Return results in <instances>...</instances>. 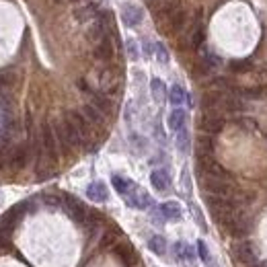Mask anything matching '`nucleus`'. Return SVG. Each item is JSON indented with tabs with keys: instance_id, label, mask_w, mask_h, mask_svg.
Masks as SVG:
<instances>
[{
	"instance_id": "f257e3e1",
	"label": "nucleus",
	"mask_w": 267,
	"mask_h": 267,
	"mask_svg": "<svg viewBox=\"0 0 267 267\" xmlns=\"http://www.w3.org/2000/svg\"><path fill=\"white\" fill-rule=\"evenodd\" d=\"M62 199H64V208H66V212H68V216L76 222V224L84 226V222L88 218V210L84 208V204L74 195H62Z\"/></svg>"
},
{
	"instance_id": "49530a36",
	"label": "nucleus",
	"mask_w": 267,
	"mask_h": 267,
	"mask_svg": "<svg viewBox=\"0 0 267 267\" xmlns=\"http://www.w3.org/2000/svg\"><path fill=\"white\" fill-rule=\"evenodd\" d=\"M56 3H64V0H56Z\"/></svg>"
},
{
	"instance_id": "a18cd8bd",
	"label": "nucleus",
	"mask_w": 267,
	"mask_h": 267,
	"mask_svg": "<svg viewBox=\"0 0 267 267\" xmlns=\"http://www.w3.org/2000/svg\"><path fill=\"white\" fill-rule=\"evenodd\" d=\"M146 3H148V5H150V3H154V0H146Z\"/></svg>"
},
{
	"instance_id": "a878e982",
	"label": "nucleus",
	"mask_w": 267,
	"mask_h": 267,
	"mask_svg": "<svg viewBox=\"0 0 267 267\" xmlns=\"http://www.w3.org/2000/svg\"><path fill=\"white\" fill-rule=\"evenodd\" d=\"M185 21H187L185 11H183V9H177V11L167 19V23H169V29L177 33V31H181V29L185 27Z\"/></svg>"
},
{
	"instance_id": "dca6fc26",
	"label": "nucleus",
	"mask_w": 267,
	"mask_h": 267,
	"mask_svg": "<svg viewBox=\"0 0 267 267\" xmlns=\"http://www.w3.org/2000/svg\"><path fill=\"white\" fill-rule=\"evenodd\" d=\"M125 202H127V206L136 208V210H146V208H150L152 199L144 189H136L129 197H125Z\"/></svg>"
},
{
	"instance_id": "412c9836",
	"label": "nucleus",
	"mask_w": 267,
	"mask_h": 267,
	"mask_svg": "<svg viewBox=\"0 0 267 267\" xmlns=\"http://www.w3.org/2000/svg\"><path fill=\"white\" fill-rule=\"evenodd\" d=\"M185 121H187V113L183 109H173L171 113H169V127L173 129V131H181L183 127H185Z\"/></svg>"
},
{
	"instance_id": "37998d69",
	"label": "nucleus",
	"mask_w": 267,
	"mask_h": 267,
	"mask_svg": "<svg viewBox=\"0 0 267 267\" xmlns=\"http://www.w3.org/2000/svg\"><path fill=\"white\" fill-rule=\"evenodd\" d=\"M9 236H11V234L0 232V249H3V247H7V244H9Z\"/></svg>"
},
{
	"instance_id": "4be33fe9",
	"label": "nucleus",
	"mask_w": 267,
	"mask_h": 267,
	"mask_svg": "<svg viewBox=\"0 0 267 267\" xmlns=\"http://www.w3.org/2000/svg\"><path fill=\"white\" fill-rule=\"evenodd\" d=\"M236 95L247 97V99H265L267 97V86L265 84H257V86H238Z\"/></svg>"
},
{
	"instance_id": "7ed1b4c3",
	"label": "nucleus",
	"mask_w": 267,
	"mask_h": 267,
	"mask_svg": "<svg viewBox=\"0 0 267 267\" xmlns=\"http://www.w3.org/2000/svg\"><path fill=\"white\" fill-rule=\"evenodd\" d=\"M31 157H33V148H31V144H23V146H17V148H13V152H11V163H9V169H11L13 173L23 171V169L29 165Z\"/></svg>"
},
{
	"instance_id": "de8ad7c7",
	"label": "nucleus",
	"mask_w": 267,
	"mask_h": 267,
	"mask_svg": "<svg viewBox=\"0 0 267 267\" xmlns=\"http://www.w3.org/2000/svg\"><path fill=\"white\" fill-rule=\"evenodd\" d=\"M72 3H76V0H72Z\"/></svg>"
},
{
	"instance_id": "c756f323",
	"label": "nucleus",
	"mask_w": 267,
	"mask_h": 267,
	"mask_svg": "<svg viewBox=\"0 0 267 267\" xmlns=\"http://www.w3.org/2000/svg\"><path fill=\"white\" fill-rule=\"evenodd\" d=\"M148 249H150L154 255H165V253H167V240H165L163 236H159V234H154V236H150V240H148Z\"/></svg>"
},
{
	"instance_id": "bb28decb",
	"label": "nucleus",
	"mask_w": 267,
	"mask_h": 267,
	"mask_svg": "<svg viewBox=\"0 0 267 267\" xmlns=\"http://www.w3.org/2000/svg\"><path fill=\"white\" fill-rule=\"evenodd\" d=\"M161 214H163L167 220H179V218L183 216L181 206L177 204V202H165V204L161 206Z\"/></svg>"
},
{
	"instance_id": "c85d7f7f",
	"label": "nucleus",
	"mask_w": 267,
	"mask_h": 267,
	"mask_svg": "<svg viewBox=\"0 0 267 267\" xmlns=\"http://www.w3.org/2000/svg\"><path fill=\"white\" fill-rule=\"evenodd\" d=\"M150 91H152V99L157 103H163L165 97H167V88H165V82L161 78H152L150 80Z\"/></svg>"
},
{
	"instance_id": "c9c22d12",
	"label": "nucleus",
	"mask_w": 267,
	"mask_h": 267,
	"mask_svg": "<svg viewBox=\"0 0 267 267\" xmlns=\"http://www.w3.org/2000/svg\"><path fill=\"white\" fill-rule=\"evenodd\" d=\"M177 148L181 152H187L189 150V134L185 131V127L179 131V136H177Z\"/></svg>"
},
{
	"instance_id": "cd10ccee",
	"label": "nucleus",
	"mask_w": 267,
	"mask_h": 267,
	"mask_svg": "<svg viewBox=\"0 0 267 267\" xmlns=\"http://www.w3.org/2000/svg\"><path fill=\"white\" fill-rule=\"evenodd\" d=\"M214 152V140L210 138V134H202V136L197 138V157H210Z\"/></svg>"
},
{
	"instance_id": "a211bd4d",
	"label": "nucleus",
	"mask_w": 267,
	"mask_h": 267,
	"mask_svg": "<svg viewBox=\"0 0 267 267\" xmlns=\"http://www.w3.org/2000/svg\"><path fill=\"white\" fill-rule=\"evenodd\" d=\"M86 195H88V199H93V202H97V204L107 202V197H109L107 187H105V183H101V181H95V183L88 185V187H86Z\"/></svg>"
},
{
	"instance_id": "423d86ee",
	"label": "nucleus",
	"mask_w": 267,
	"mask_h": 267,
	"mask_svg": "<svg viewBox=\"0 0 267 267\" xmlns=\"http://www.w3.org/2000/svg\"><path fill=\"white\" fill-rule=\"evenodd\" d=\"M56 171H58V161L50 159L48 154L41 150L37 154V163H35V177L39 181H46V179H50V177L56 175Z\"/></svg>"
},
{
	"instance_id": "20e7f679",
	"label": "nucleus",
	"mask_w": 267,
	"mask_h": 267,
	"mask_svg": "<svg viewBox=\"0 0 267 267\" xmlns=\"http://www.w3.org/2000/svg\"><path fill=\"white\" fill-rule=\"evenodd\" d=\"M224 117H222L218 111H204V115L199 117V129H202L204 134H210V136H214V134H220L222 129H224Z\"/></svg>"
},
{
	"instance_id": "9b49d317",
	"label": "nucleus",
	"mask_w": 267,
	"mask_h": 267,
	"mask_svg": "<svg viewBox=\"0 0 267 267\" xmlns=\"http://www.w3.org/2000/svg\"><path fill=\"white\" fill-rule=\"evenodd\" d=\"M226 232L230 234V236H234V238H244V236H247L249 232H251V220L249 218H244L242 214H238L236 218H234V222H232V224L226 228Z\"/></svg>"
},
{
	"instance_id": "e433bc0d",
	"label": "nucleus",
	"mask_w": 267,
	"mask_h": 267,
	"mask_svg": "<svg viewBox=\"0 0 267 267\" xmlns=\"http://www.w3.org/2000/svg\"><path fill=\"white\" fill-rule=\"evenodd\" d=\"M154 52H157V60L161 64H169V52L163 43H154Z\"/></svg>"
},
{
	"instance_id": "aec40b11",
	"label": "nucleus",
	"mask_w": 267,
	"mask_h": 267,
	"mask_svg": "<svg viewBox=\"0 0 267 267\" xmlns=\"http://www.w3.org/2000/svg\"><path fill=\"white\" fill-rule=\"evenodd\" d=\"M150 183H152V187L157 189V191H167V189H169V183H171L169 173L163 171V169L152 171V173H150Z\"/></svg>"
},
{
	"instance_id": "6e6552de",
	"label": "nucleus",
	"mask_w": 267,
	"mask_h": 267,
	"mask_svg": "<svg viewBox=\"0 0 267 267\" xmlns=\"http://www.w3.org/2000/svg\"><path fill=\"white\" fill-rule=\"evenodd\" d=\"M113 253L117 255V259L121 261V263H125L127 267H134L138 263V255H136V251H134V247L127 242V240H119L115 247H113Z\"/></svg>"
},
{
	"instance_id": "1a4fd4ad",
	"label": "nucleus",
	"mask_w": 267,
	"mask_h": 267,
	"mask_svg": "<svg viewBox=\"0 0 267 267\" xmlns=\"http://www.w3.org/2000/svg\"><path fill=\"white\" fill-rule=\"evenodd\" d=\"M66 119H70L72 123H74V127L80 131V136H82V140L86 142L88 140V136H91V121H88L86 117H84V113L82 111H68V113H66Z\"/></svg>"
},
{
	"instance_id": "393cba45",
	"label": "nucleus",
	"mask_w": 267,
	"mask_h": 267,
	"mask_svg": "<svg viewBox=\"0 0 267 267\" xmlns=\"http://www.w3.org/2000/svg\"><path fill=\"white\" fill-rule=\"evenodd\" d=\"M224 111H230V113H240V111H244L242 97L236 95V93H226V99H224Z\"/></svg>"
},
{
	"instance_id": "72a5a7b5",
	"label": "nucleus",
	"mask_w": 267,
	"mask_h": 267,
	"mask_svg": "<svg viewBox=\"0 0 267 267\" xmlns=\"http://www.w3.org/2000/svg\"><path fill=\"white\" fill-rule=\"evenodd\" d=\"M204 39H206L204 29H202V27H197V29L191 33V37H189V46H191V48H199V46L204 43Z\"/></svg>"
},
{
	"instance_id": "6ab92c4d",
	"label": "nucleus",
	"mask_w": 267,
	"mask_h": 267,
	"mask_svg": "<svg viewBox=\"0 0 267 267\" xmlns=\"http://www.w3.org/2000/svg\"><path fill=\"white\" fill-rule=\"evenodd\" d=\"M82 113H84V117H86L88 121H91L93 127H101V125H105V117H107V115H103L95 105L86 103V105L82 107Z\"/></svg>"
},
{
	"instance_id": "c03bdc74",
	"label": "nucleus",
	"mask_w": 267,
	"mask_h": 267,
	"mask_svg": "<svg viewBox=\"0 0 267 267\" xmlns=\"http://www.w3.org/2000/svg\"><path fill=\"white\" fill-rule=\"evenodd\" d=\"M251 267H267V261H257V263H253Z\"/></svg>"
},
{
	"instance_id": "9d476101",
	"label": "nucleus",
	"mask_w": 267,
	"mask_h": 267,
	"mask_svg": "<svg viewBox=\"0 0 267 267\" xmlns=\"http://www.w3.org/2000/svg\"><path fill=\"white\" fill-rule=\"evenodd\" d=\"M224 99H226L224 91H210L202 97V107L204 111H220L224 109Z\"/></svg>"
},
{
	"instance_id": "b1692460",
	"label": "nucleus",
	"mask_w": 267,
	"mask_h": 267,
	"mask_svg": "<svg viewBox=\"0 0 267 267\" xmlns=\"http://www.w3.org/2000/svg\"><path fill=\"white\" fill-rule=\"evenodd\" d=\"M97 15H99V13H97V5H95V3H88V5H84V7L74 9V17L80 21V23H88V21H93Z\"/></svg>"
},
{
	"instance_id": "79ce46f5",
	"label": "nucleus",
	"mask_w": 267,
	"mask_h": 267,
	"mask_svg": "<svg viewBox=\"0 0 267 267\" xmlns=\"http://www.w3.org/2000/svg\"><path fill=\"white\" fill-rule=\"evenodd\" d=\"M127 52H129V58H131V60L138 58V48H136V43H134L131 39L127 41Z\"/></svg>"
},
{
	"instance_id": "f704fd0d",
	"label": "nucleus",
	"mask_w": 267,
	"mask_h": 267,
	"mask_svg": "<svg viewBox=\"0 0 267 267\" xmlns=\"http://www.w3.org/2000/svg\"><path fill=\"white\" fill-rule=\"evenodd\" d=\"M15 82H17L15 72H11V70H3V72H0V86H3V88H11Z\"/></svg>"
},
{
	"instance_id": "2eb2a0df",
	"label": "nucleus",
	"mask_w": 267,
	"mask_h": 267,
	"mask_svg": "<svg viewBox=\"0 0 267 267\" xmlns=\"http://www.w3.org/2000/svg\"><path fill=\"white\" fill-rule=\"evenodd\" d=\"M119 86V72L117 70H103L101 74V88L103 93H115Z\"/></svg>"
},
{
	"instance_id": "f8f14e48",
	"label": "nucleus",
	"mask_w": 267,
	"mask_h": 267,
	"mask_svg": "<svg viewBox=\"0 0 267 267\" xmlns=\"http://www.w3.org/2000/svg\"><path fill=\"white\" fill-rule=\"evenodd\" d=\"M121 19H123V23H125L127 27H136V25L142 23L144 11H142L140 7H136V5L127 3V5L123 7V11H121Z\"/></svg>"
},
{
	"instance_id": "58836bf2",
	"label": "nucleus",
	"mask_w": 267,
	"mask_h": 267,
	"mask_svg": "<svg viewBox=\"0 0 267 267\" xmlns=\"http://www.w3.org/2000/svg\"><path fill=\"white\" fill-rule=\"evenodd\" d=\"M197 251H199V257H202L204 263H210V261H212L210 251H208V247H206V242H204V240H197Z\"/></svg>"
},
{
	"instance_id": "ea45409f",
	"label": "nucleus",
	"mask_w": 267,
	"mask_h": 267,
	"mask_svg": "<svg viewBox=\"0 0 267 267\" xmlns=\"http://www.w3.org/2000/svg\"><path fill=\"white\" fill-rule=\"evenodd\" d=\"M11 152H13V148H11V150H9V148H3V150H0V171L9 167V163H11Z\"/></svg>"
},
{
	"instance_id": "4c0bfd02",
	"label": "nucleus",
	"mask_w": 267,
	"mask_h": 267,
	"mask_svg": "<svg viewBox=\"0 0 267 267\" xmlns=\"http://www.w3.org/2000/svg\"><path fill=\"white\" fill-rule=\"evenodd\" d=\"M43 202H46L50 208H58L60 204H64V199L60 195H54V193H46L43 195Z\"/></svg>"
},
{
	"instance_id": "39448f33",
	"label": "nucleus",
	"mask_w": 267,
	"mask_h": 267,
	"mask_svg": "<svg viewBox=\"0 0 267 267\" xmlns=\"http://www.w3.org/2000/svg\"><path fill=\"white\" fill-rule=\"evenodd\" d=\"M232 257L236 259V263H240L242 267H251L253 263H257V255L255 249L249 240H238L232 247Z\"/></svg>"
},
{
	"instance_id": "a19ab883",
	"label": "nucleus",
	"mask_w": 267,
	"mask_h": 267,
	"mask_svg": "<svg viewBox=\"0 0 267 267\" xmlns=\"http://www.w3.org/2000/svg\"><path fill=\"white\" fill-rule=\"evenodd\" d=\"M117 236H119V232H117L115 228H111V230L103 236V247H109V244H113V242L117 240Z\"/></svg>"
},
{
	"instance_id": "ddd939ff",
	"label": "nucleus",
	"mask_w": 267,
	"mask_h": 267,
	"mask_svg": "<svg viewBox=\"0 0 267 267\" xmlns=\"http://www.w3.org/2000/svg\"><path fill=\"white\" fill-rule=\"evenodd\" d=\"M115 50H113V41L107 37H103L101 41H97V46H95V58L99 62H111V58H113Z\"/></svg>"
},
{
	"instance_id": "7c9ffc66",
	"label": "nucleus",
	"mask_w": 267,
	"mask_h": 267,
	"mask_svg": "<svg viewBox=\"0 0 267 267\" xmlns=\"http://www.w3.org/2000/svg\"><path fill=\"white\" fill-rule=\"evenodd\" d=\"M169 101H171L173 105H181L183 101H187V95H185V91H183L179 84H173V86H171V91H169Z\"/></svg>"
},
{
	"instance_id": "2f4dec72",
	"label": "nucleus",
	"mask_w": 267,
	"mask_h": 267,
	"mask_svg": "<svg viewBox=\"0 0 267 267\" xmlns=\"http://www.w3.org/2000/svg\"><path fill=\"white\" fill-rule=\"evenodd\" d=\"M230 70L232 72H251L253 64L249 60H234V62H230Z\"/></svg>"
},
{
	"instance_id": "5701e85b",
	"label": "nucleus",
	"mask_w": 267,
	"mask_h": 267,
	"mask_svg": "<svg viewBox=\"0 0 267 267\" xmlns=\"http://www.w3.org/2000/svg\"><path fill=\"white\" fill-rule=\"evenodd\" d=\"M54 131H56V138H58V146H60V152H62V154H70L74 146L70 144L68 136H66V131H64V127H62V121L54 123Z\"/></svg>"
},
{
	"instance_id": "4468645a",
	"label": "nucleus",
	"mask_w": 267,
	"mask_h": 267,
	"mask_svg": "<svg viewBox=\"0 0 267 267\" xmlns=\"http://www.w3.org/2000/svg\"><path fill=\"white\" fill-rule=\"evenodd\" d=\"M111 183H113V187H115V191L125 199V197H129L134 191L138 189V185L134 183V181H129V179H125V177H121V175H113V179H111Z\"/></svg>"
},
{
	"instance_id": "f03ea898",
	"label": "nucleus",
	"mask_w": 267,
	"mask_h": 267,
	"mask_svg": "<svg viewBox=\"0 0 267 267\" xmlns=\"http://www.w3.org/2000/svg\"><path fill=\"white\" fill-rule=\"evenodd\" d=\"M41 150L46 152L50 159L58 161L60 146H58V138H56L54 125H50V123H43V125H41Z\"/></svg>"
},
{
	"instance_id": "f3484780",
	"label": "nucleus",
	"mask_w": 267,
	"mask_h": 267,
	"mask_svg": "<svg viewBox=\"0 0 267 267\" xmlns=\"http://www.w3.org/2000/svg\"><path fill=\"white\" fill-rule=\"evenodd\" d=\"M88 95H91V105H95L103 115H111V113H113V109H115L113 101H111L105 93H88Z\"/></svg>"
},
{
	"instance_id": "473e14b6",
	"label": "nucleus",
	"mask_w": 267,
	"mask_h": 267,
	"mask_svg": "<svg viewBox=\"0 0 267 267\" xmlns=\"http://www.w3.org/2000/svg\"><path fill=\"white\" fill-rule=\"evenodd\" d=\"M11 129H13V121H11V117L9 115H0V140H5L9 134H11Z\"/></svg>"
},
{
	"instance_id": "0eeeda50",
	"label": "nucleus",
	"mask_w": 267,
	"mask_h": 267,
	"mask_svg": "<svg viewBox=\"0 0 267 267\" xmlns=\"http://www.w3.org/2000/svg\"><path fill=\"white\" fill-rule=\"evenodd\" d=\"M150 7L157 19H169L177 9H181V0H154Z\"/></svg>"
}]
</instances>
